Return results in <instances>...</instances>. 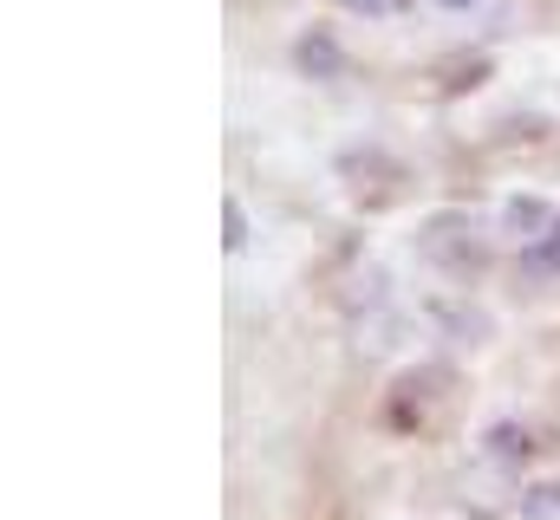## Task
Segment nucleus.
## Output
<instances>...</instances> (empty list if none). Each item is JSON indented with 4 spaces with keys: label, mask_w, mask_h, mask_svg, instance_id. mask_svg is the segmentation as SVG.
Instances as JSON below:
<instances>
[{
    "label": "nucleus",
    "mask_w": 560,
    "mask_h": 520,
    "mask_svg": "<svg viewBox=\"0 0 560 520\" xmlns=\"http://www.w3.org/2000/svg\"><path fill=\"white\" fill-rule=\"evenodd\" d=\"M339 306H346V326H352V352H365V358H392V352L411 345V312L398 306L385 267H359V273L346 280Z\"/></svg>",
    "instance_id": "nucleus-1"
},
{
    "label": "nucleus",
    "mask_w": 560,
    "mask_h": 520,
    "mask_svg": "<svg viewBox=\"0 0 560 520\" xmlns=\"http://www.w3.org/2000/svg\"><path fill=\"white\" fill-rule=\"evenodd\" d=\"M418 248L430 267H443L450 280H476L489 260H495V241H489V222L482 215H463V209H443L418 228Z\"/></svg>",
    "instance_id": "nucleus-2"
},
{
    "label": "nucleus",
    "mask_w": 560,
    "mask_h": 520,
    "mask_svg": "<svg viewBox=\"0 0 560 520\" xmlns=\"http://www.w3.org/2000/svg\"><path fill=\"white\" fill-rule=\"evenodd\" d=\"M293 66H300L306 79H332V72L346 66V52H339V39H332L326 26H306V33L293 39Z\"/></svg>",
    "instance_id": "nucleus-3"
},
{
    "label": "nucleus",
    "mask_w": 560,
    "mask_h": 520,
    "mask_svg": "<svg viewBox=\"0 0 560 520\" xmlns=\"http://www.w3.org/2000/svg\"><path fill=\"white\" fill-rule=\"evenodd\" d=\"M482 449H489L495 469H522V462H528V429H522V423H495V429L482 436Z\"/></svg>",
    "instance_id": "nucleus-4"
},
{
    "label": "nucleus",
    "mask_w": 560,
    "mask_h": 520,
    "mask_svg": "<svg viewBox=\"0 0 560 520\" xmlns=\"http://www.w3.org/2000/svg\"><path fill=\"white\" fill-rule=\"evenodd\" d=\"M502 222H509L515 235H535V241H541V235L555 228L560 215L548 209V202H541V196H509V215H502Z\"/></svg>",
    "instance_id": "nucleus-5"
},
{
    "label": "nucleus",
    "mask_w": 560,
    "mask_h": 520,
    "mask_svg": "<svg viewBox=\"0 0 560 520\" xmlns=\"http://www.w3.org/2000/svg\"><path fill=\"white\" fill-rule=\"evenodd\" d=\"M430 312H436V326H450L456 339H482V332H489V319H469L476 306H463V299H430Z\"/></svg>",
    "instance_id": "nucleus-6"
},
{
    "label": "nucleus",
    "mask_w": 560,
    "mask_h": 520,
    "mask_svg": "<svg viewBox=\"0 0 560 520\" xmlns=\"http://www.w3.org/2000/svg\"><path fill=\"white\" fill-rule=\"evenodd\" d=\"M522 267L541 280V273H560V222L541 235V241H528V255H522Z\"/></svg>",
    "instance_id": "nucleus-7"
},
{
    "label": "nucleus",
    "mask_w": 560,
    "mask_h": 520,
    "mask_svg": "<svg viewBox=\"0 0 560 520\" xmlns=\"http://www.w3.org/2000/svg\"><path fill=\"white\" fill-rule=\"evenodd\" d=\"M222 248H229V255H242V248H248V209H242L235 196L222 202Z\"/></svg>",
    "instance_id": "nucleus-8"
},
{
    "label": "nucleus",
    "mask_w": 560,
    "mask_h": 520,
    "mask_svg": "<svg viewBox=\"0 0 560 520\" xmlns=\"http://www.w3.org/2000/svg\"><path fill=\"white\" fill-rule=\"evenodd\" d=\"M522 515H528V520H548V515H560V482H548V488H528Z\"/></svg>",
    "instance_id": "nucleus-9"
},
{
    "label": "nucleus",
    "mask_w": 560,
    "mask_h": 520,
    "mask_svg": "<svg viewBox=\"0 0 560 520\" xmlns=\"http://www.w3.org/2000/svg\"><path fill=\"white\" fill-rule=\"evenodd\" d=\"M339 7H346V13H359V20H378L392 0H339Z\"/></svg>",
    "instance_id": "nucleus-10"
},
{
    "label": "nucleus",
    "mask_w": 560,
    "mask_h": 520,
    "mask_svg": "<svg viewBox=\"0 0 560 520\" xmlns=\"http://www.w3.org/2000/svg\"><path fill=\"white\" fill-rule=\"evenodd\" d=\"M436 7H443V13H476L482 0H436Z\"/></svg>",
    "instance_id": "nucleus-11"
},
{
    "label": "nucleus",
    "mask_w": 560,
    "mask_h": 520,
    "mask_svg": "<svg viewBox=\"0 0 560 520\" xmlns=\"http://www.w3.org/2000/svg\"><path fill=\"white\" fill-rule=\"evenodd\" d=\"M392 7H411V0H392Z\"/></svg>",
    "instance_id": "nucleus-12"
}]
</instances>
